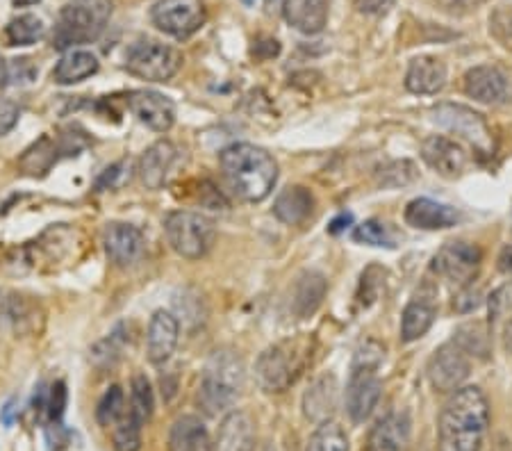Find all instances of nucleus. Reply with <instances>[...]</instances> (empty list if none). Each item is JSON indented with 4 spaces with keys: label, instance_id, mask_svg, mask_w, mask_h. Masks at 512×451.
<instances>
[{
    "label": "nucleus",
    "instance_id": "7",
    "mask_svg": "<svg viewBox=\"0 0 512 451\" xmlns=\"http://www.w3.org/2000/svg\"><path fill=\"white\" fill-rule=\"evenodd\" d=\"M126 67L137 78L164 82L176 76L178 69L183 67V55L162 41L142 39L128 48Z\"/></svg>",
    "mask_w": 512,
    "mask_h": 451
},
{
    "label": "nucleus",
    "instance_id": "36",
    "mask_svg": "<svg viewBox=\"0 0 512 451\" xmlns=\"http://www.w3.org/2000/svg\"><path fill=\"white\" fill-rule=\"evenodd\" d=\"M353 240L369 246H387V249H392L394 246V237L390 233V228L376 219H369L365 224L355 226Z\"/></svg>",
    "mask_w": 512,
    "mask_h": 451
},
{
    "label": "nucleus",
    "instance_id": "15",
    "mask_svg": "<svg viewBox=\"0 0 512 451\" xmlns=\"http://www.w3.org/2000/svg\"><path fill=\"white\" fill-rule=\"evenodd\" d=\"M437 294L433 287L424 285L421 290L408 301L406 310L401 317V340L403 342H415L424 338L428 328L433 326L437 317Z\"/></svg>",
    "mask_w": 512,
    "mask_h": 451
},
{
    "label": "nucleus",
    "instance_id": "9",
    "mask_svg": "<svg viewBox=\"0 0 512 451\" xmlns=\"http://www.w3.org/2000/svg\"><path fill=\"white\" fill-rule=\"evenodd\" d=\"M151 19L167 35L185 39L203 28L205 7L201 0H158L151 10Z\"/></svg>",
    "mask_w": 512,
    "mask_h": 451
},
{
    "label": "nucleus",
    "instance_id": "45",
    "mask_svg": "<svg viewBox=\"0 0 512 451\" xmlns=\"http://www.w3.org/2000/svg\"><path fill=\"white\" fill-rule=\"evenodd\" d=\"M12 82V76H10V67L0 60V87H7Z\"/></svg>",
    "mask_w": 512,
    "mask_h": 451
},
{
    "label": "nucleus",
    "instance_id": "42",
    "mask_svg": "<svg viewBox=\"0 0 512 451\" xmlns=\"http://www.w3.org/2000/svg\"><path fill=\"white\" fill-rule=\"evenodd\" d=\"M355 5H358V10L362 14L381 16V14H387L392 10L394 0H355Z\"/></svg>",
    "mask_w": 512,
    "mask_h": 451
},
{
    "label": "nucleus",
    "instance_id": "18",
    "mask_svg": "<svg viewBox=\"0 0 512 451\" xmlns=\"http://www.w3.org/2000/svg\"><path fill=\"white\" fill-rule=\"evenodd\" d=\"M178 319L173 317L169 310H158L151 317V324H148V335H146V354L153 365H162L173 356L178 344Z\"/></svg>",
    "mask_w": 512,
    "mask_h": 451
},
{
    "label": "nucleus",
    "instance_id": "35",
    "mask_svg": "<svg viewBox=\"0 0 512 451\" xmlns=\"http://www.w3.org/2000/svg\"><path fill=\"white\" fill-rule=\"evenodd\" d=\"M5 317H10L16 331H28V328L37 326V306L30 303L26 297H19V294H12L10 299L3 301Z\"/></svg>",
    "mask_w": 512,
    "mask_h": 451
},
{
    "label": "nucleus",
    "instance_id": "10",
    "mask_svg": "<svg viewBox=\"0 0 512 451\" xmlns=\"http://www.w3.org/2000/svg\"><path fill=\"white\" fill-rule=\"evenodd\" d=\"M483 253L476 244L469 242H449L444 244L435 256V272L456 285H467L481 267Z\"/></svg>",
    "mask_w": 512,
    "mask_h": 451
},
{
    "label": "nucleus",
    "instance_id": "39",
    "mask_svg": "<svg viewBox=\"0 0 512 451\" xmlns=\"http://www.w3.org/2000/svg\"><path fill=\"white\" fill-rule=\"evenodd\" d=\"M19 105L10 98H0V137L10 133V130L19 123Z\"/></svg>",
    "mask_w": 512,
    "mask_h": 451
},
{
    "label": "nucleus",
    "instance_id": "20",
    "mask_svg": "<svg viewBox=\"0 0 512 451\" xmlns=\"http://www.w3.org/2000/svg\"><path fill=\"white\" fill-rule=\"evenodd\" d=\"M447 85V67L440 57L421 55L410 62L406 73V89L412 94L431 96L442 92Z\"/></svg>",
    "mask_w": 512,
    "mask_h": 451
},
{
    "label": "nucleus",
    "instance_id": "6",
    "mask_svg": "<svg viewBox=\"0 0 512 451\" xmlns=\"http://www.w3.org/2000/svg\"><path fill=\"white\" fill-rule=\"evenodd\" d=\"M164 233L171 249L187 260H198L212 249L217 228L214 221L201 212L176 210L164 219Z\"/></svg>",
    "mask_w": 512,
    "mask_h": 451
},
{
    "label": "nucleus",
    "instance_id": "3",
    "mask_svg": "<svg viewBox=\"0 0 512 451\" xmlns=\"http://www.w3.org/2000/svg\"><path fill=\"white\" fill-rule=\"evenodd\" d=\"M244 390V365L233 351H217L205 367L201 388H198V406L208 415L226 413L233 408Z\"/></svg>",
    "mask_w": 512,
    "mask_h": 451
},
{
    "label": "nucleus",
    "instance_id": "19",
    "mask_svg": "<svg viewBox=\"0 0 512 451\" xmlns=\"http://www.w3.org/2000/svg\"><path fill=\"white\" fill-rule=\"evenodd\" d=\"M255 449V424L244 410H230L221 420L212 451H253Z\"/></svg>",
    "mask_w": 512,
    "mask_h": 451
},
{
    "label": "nucleus",
    "instance_id": "17",
    "mask_svg": "<svg viewBox=\"0 0 512 451\" xmlns=\"http://www.w3.org/2000/svg\"><path fill=\"white\" fill-rule=\"evenodd\" d=\"M421 155H424L428 167L447 178L460 176L467 167V153L462 151V146L442 135L428 137L421 146Z\"/></svg>",
    "mask_w": 512,
    "mask_h": 451
},
{
    "label": "nucleus",
    "instance_id": "14",
    "mask_svg": "<svg viewBox=\"0 0 512 451\" xmlns=\"http://www.w3.org/2000/svg\"><path fill=\"white\" fill-rule=\"evenodd\" d=\"M128 108L139 121L155 130V133H167L173 126V121H176V108H173V103L158 92L139 89V92L128 94Z\"/></svg>",
    "mask_w": 512,
    "mask_h": 451
},
{
    "label": "nucleus",
    "instance_id": "41",
    "mask_svg": "<svg viewBox=\"0 0 512 451\" xmlns=\"http://www.w3.org/2000/svg\"><path fill=\"white\" fill-rule=\"evenodd\" d=\"M66 438H69V433L64 431V426H62L60 420L51 422L46 426V442H48V447H51V451L62 449L66 445Z\"/></svg>",
    "mask_w": 512,
    "mask_h": 451
},
{
    "label": "nucleus",
    "instance_id": "31",
    "mask_svg": "<svg viewBox=\"0 0 512 451\" xmlns=\"http://www.w3.org/2000/svg\"><path fill=\"white\" fill-rule=\"evenodd\" d=\"M153 408H155V399H153L151 381H148L144 374H135V376H132V383H130L128 410L137 417L139 422L146 424L148 420H151Z\"/></svg>",
    "mask_w": 512,
    "mask_h": 451
},
{
    "label": "nucleus",
    "instance_id": "46",
    "mask_svg": "<svg viewBox=\"0 0 512 451\" xmlns=\"http://www.w3.org/2000/svg\"><path fill=\"white\" fill-rule=\"evenodd\" d=\"M453 3H458L460 7H465V10H476V7L483 5L485 0H453Z\"/></svg>",
    "mask_w": 512,
    "mask_h": 451
},
{
    "label": "nucleus",
    "instance_id": "37",
    "mask_svg": "<svg viewBox=\"0 0 512 451\" xmlns=\"http://www.w3.org/2000/svg\"><path fill=\"white\" fill-rule=\"evenodd\" d=\"M46 408H48V420L51 422L62 420L64 408H66V385L62 381H57L51 388V392H48Z\"/></svg>",
    "mask_w": 512,
    "mask_h": 451
},
{
    "label": "nucleus",
    "instance_id": "29",
    "mask_svg": "<svg viewBox=\"0 0 512 451\" xmlns=\"http://www.w3.org/2000/svg\"><path fill=\"white\" fill-rule=\"evenodd\" d=\"M98 71V60L94 53L89 51H71L66 53L57 67L53 69V80L57 85H73L89 76H94Z\"/></svg>",
    "mask_w": 512,
    "mask_h": 451
},
{
    "label": "nucleus",
    "instance_id": "50",
    "mask_svg": "<svg viewBox=\"0 0 512 451\" xmlns=\"http://www.w3.org/2000/svg\"><path fill=\"white\" fill-rule=\"evenodd\" d=\"M5 315V310H3V303H0V317H3Z\"/></svg>",
    "mask_w": 512,
    "mask_h": 451
},
{
    "label": "nucleus",
    "instance_id": "13",
    "mask_svg": "<svg viewBox=\"0 0 512 451\" xmlns=\"http://www.w3.org/2000/svg\"><path fill=\"white\" fill-rule=\"evenodd\" d=\"M383 395V383L378 379L376 369L353 367L349 388H346V413L353 422H365L374 413Z\"/></svg>",
    "mask_w": 512,
    "mask_h": 451
},
{
    "label": "nucleus",
    "instance_id": "2",
    "mask_svg": "<svg viewBox=\"0 0 512 451\" xmlns=\"http://www.w3.org/2000/svg\"><path fill=\"white\" fill-rule=\"evenodd\" d=\"M221 174L228 190L239 201L258 203L274 190L278 180V164L271 155L253 144H233L219 155Z\"/></svg>",
    "mask_w": 512,
    "mask_h": 451
},
{
    "label": "nucleus",
    "instance_id": "30",
    "mask_svg": "<svg viewBox=\"0 0 512 451\" xmlns=\"http://www.w3.org/2000/svg\"><path fill=\"white\" fill-rule=\"evenodd\" d=\"M46 35V26L39 16H19V19H12L5 28V37L10 46H30L37 44V41Z\"/></svg>",
    "mask_w": 512,
    "mask_h": 451
},
{
    "label": "nucleus",
    "instance_id": "48",
    "mask_svg": "<svg viewBox=\"0 0 512 451\" xmlns=\"http://www.w3.org/2000/svg\"><path fill=\"white\" fill-rule=\"evenodd\" d=\"M264 5H267V10H276V7L285 5V0H264Z\"/></svg>",
    "mask_w": 512,
    "mask_h": 451
},
{
    "label": "nucleus",
    "instance_id": "47",
    "mask_svg": "<svg viewBox=\"0 0 512 451\" xmlns=\"http://www.w3.org/2000/svg\"><path fill=\"white\" fill-rule=\"evenodd\" d=\"M14 7H30V5H37L39 0H12Z\"/></svg>",
    "mask_w": 512,
    "mask_h": 451
},
{
    "label": "nucleus",
    "instance_id": "12",
    "mask_svg": "<svg viewBox=\"0 0 512 451\" xmlns=\"http://www.w3.org/2000/svg\"><path fill=\"white\" fill-rule=\"evenodd\" d=\"M465 92L478 103L501 105L512 101V76L494 64H483L467 71Z\"/></svg>",
    "mask_w": 512,
    "mask_h": 451
},
{
    "label": "nucleus",
    "instance_id": "34",
    "mask_svg": "<svg viewBox=\"0 0 512 451\" xmlns=\"http://www.w3.org/2000/svg\"><path fill=\"white\" fill-rule=\"evenodd\" d=\"M126 408L128 404H126V395H123V390L119 385H112V388L101 397V401H98L96 420L98 424L105 426V429H110V426H114L121 420L123 413H126Z\"/></svg>",
    "mask_w": 512,
    "mask_h": 451
},
{
    "label": "nucleus",
    "instance_id": "44",
    "mask_svg": "<svg viewBox=\"0 0 512 451\" xmlns=\"http://www.w3.org/2000/svg\"><path fill=\"white\" fill-rule=\"evenodd\" d=\"M351 221H353V217H351V215H340V217H337V219L333 221V224H330V226H328V231H330V233H333V235H337V233H342V231H344V228L351 224Z\"/></svg>",
    "mask_w": 512,
    "mask_h": 451
},
{
    "label": "nucleus",
    "instance_id": "43",
    "mask_svg": "<svg viewBox=\"0 0 512 451\" xmlns=\"http://www.w3.org/2000/svg\"><path fill=\"white\" fill-rule=\"evenodd\" d=\"M499 269L503 274H512V246H503L501 256H499Z\"/></svg>",
    "mask_w": 512,
    "mask_h": 451
},
{
    "label": "nucleus",
    "instance_id": "25",
    "mask_svg": "<svg viewBox=\"0 0 512 451\" xmlns=\"http://www.w3.org/2000/svg\"><path fill=\"white\" fill-rule=\"evenodd\" d=\"M176 158H178L176 146L167 142V139L153 144L151 149L142 155V160H139V176H142V183L148 187V190H160Z\"/></svg>",
    "mask_w": 512,
    "mask_h": 451
},
{
    "label": "nucleus",
    "instance_id": "11",
    "mask_svg": "<svg viewBox=\"0 0 512 451\" xmlns=\"http://www.w3.org/2000/svg\"><path fill=\"white\" fill-rule=\"evenodd\" d=\"M469 376L467 351L458 342H447L435 351L428 363V379L440 392H456Z\"/></svg>",
    "mask_w": 512,
    "mask_h": 451
},
{
    "label": "nucleus",
    "instance_id": "4",
    "mask_svg": "<svg viewBox=\"0 0 512 451\" xmlns=\"http://www.w3.org/2000/svg\"><path fill=\"white\" fill-rule=\"evenodd\" d=\"M112 16V0H73L57 16L53 48L66 51L71 46L89 44L105 30Z\"/></svg>",
    "mask_w": 512,
    "mask_h": 451
},
{
    "label": "nucleus",
    "instance_id": "1",
    "mask_svg": "<svg viewBox=\"0 0 512 451\" xmlns=\"http://www.w3.org/2000/svg\"><path fill=\"white\" fill-rule=\"evenodd\" d=\"M490 426V401L476 385L458 388L442 408L437 426L440 451H481Z\"/></svg>",
    "mask_w": 512,
    "mask_h": 451
},
{
    "label": "nucleus",
    "instance_id": "40",
    "mask_svg": "<svg viewBox=\"0 0 512 451\" xmlns=\"http://www.w3.org/2000/svg\"><path fill=\"white\" fill-rule=\"evenodd\" d=\"M478 306H481V292L474 290L469 283L462 287V292L456 294V299H453V308H456L458 313H472Z\"/></svg>",
    "mask_w": 512,
    "mask_h": 451
},
{
    "label": "nucleus",
    "instance_id": "24",
    "mask_svg": "<svg viewBox=\"0 0 512 451\" xmlns=\"http://www.w3.org/2000/svg\"><path fill=\"white\" fill-rule=\"evenodd\" d=\"M285 19L303 35H319L328 23V0H285Z\"/></svg>",
    "mask_w": 512,
    "mask_h": 451
},
{
    "label": "nucleus",
    "instance_id": "21",
    "mask_svg": "<svg viewBox=\"0 0 512 451\" xmlns=\"http://www.w3.org/2000/svg\"><path fill=\"white\" fill-rule=\"evenodd\" d=\"M458 219L456 208L433 199H415L406 208V221L419 231H444V228L456 226Z\"/></svg>",
    "mask_w": 512,
    "mask_h": 451
},
{
    "label": "nucleus",
    "instance_id": "28",
    "mask_svg": "<svg viewBox=\"0 0 512 451\" xmlns=\"http://www.w3.org/2000/svg\"><path fill=\"white\" fill-rule=\"evenodd\" d=\"M169 451H212L205 424L194 415L178 417L169 433Z\"/></svg>",
    "mask_w": 512,
    "mask_h": 451
},
{
    "label": "nucleus",
    "instance_id": "8",
    "mask_svg": "<svg viewBox=\"0 0 512 451\" xmlns=\"http://www.w3.org/2000/svg\"><path fill=\"white\" fill-rule=\"evenodd\" d=\"M433 119L437 126L447 128L449 133L467 139L469 144L481 155H490L494 151V139L481 114L465 108V105L442 103L433 110Z\"/></svg>",
    "mask_w": 512,
    "mask_h": 451
},
{
    "label": "nucleus",
    "instance_id": "27",
    "mask_svg": "<svg viewBox=\"0 0 512 451\" xmlns=\"http://www.w3.org/2000/svg\"><path fill=\"white\" fill-rule=\"evenodd\" d=\"M315 210V196L303 185H292L278 194L274 215L287 226H299Z\"/></svg>",
    "mask_w": 512,
    "mask_h": 451
},
{
    "label": "nucleus",
    "instance_id": "32",
    "mask_svg": "<svg viewBox=\"0 0 512 451\" xmlns=\"http://www.w3.org/2000/svg\"><path fill=\"white\" fill-rule=\"evenodd\" d=\"M305 451H349V438H346V431L340 424L328 420L317 426Z\"/></svg>",
    "mask_w": 512,
    "mask_h": 451
},
{
    "label": "nucleus",
    "instance_id": "5",
    "mask_svg": "<svg viewBox=\"0 0 512 451\" xmlns=\"http://www.w3.org/2000/svg\"><path fill=\"white\" fill-rule=\"evenodd\" d=\"M308 360L310 340L294 338L278 342L260 354L258 363H255V379H258L260 388L269 392V395L285 392L303 374Z\"/></svg>",
    "mask_w": 512,
    "mask_h": 451
},
{
    "label": "nucleus",
    "instance_id": "38",
    "mask_svg": "<svg viewBox=\"0 0 512 451\" xmlns=\"http://www.w3.org/2000/svg\"><path fill=\"white\" fill-rule=\"evenodd\" d=\"M492 30L501 41H506V46L512 44V7H501L492 14Z\"/></svg>",
    "mask_w": 512,
    "mask_h": 451
},
{
    "label": "nucleus",
    "instance_id": "26",
    "mask_svg": "<svg viewBox=\"0 0 512 451\" xmlns=\"http://www.w3.org/2000/svg\"><path fill=\"white\" fill-rule=\"evenodd\" d=\"M326 290V278L319 272H303L292 287V313L299 319L315 315L326 297Z\"/></svg>",
    "mask_w": 512,
    "mask_h": 451
},
{
    "label": "nucleus",
    "instance_id": "33",
    "mask_svg": "<svg viewBox=\"0 0 512 451\" xmlns=\"http://www.w3.org/2000/svg\"><path fill=\"white\" fill-rule=\"evenodd\" d=\"M142 422L126 408L121 420L112 426V440L117 451H139L142 447Z\"/></svg>",
    "mask_w": 512,
    "mask_h": 451
},
{
    "label": "nucleus",
    "instance_id": "49",
    "mask_svg": "<svg viewBox=\"0 0 512 451\" xmlns=\"http://www.w3.org/2000/svg\"><path fill=\"white\" fill-rule=\"evenodd\" d=\"M242 3H244V5H249V7H251V5H255V0H242Z\"/></svg>",
    "mask_w": 512,
    "mask_h": 451
},
{
    "label": "nucleus",
    "instance_id": "16",
    "mask_svg": "<svg viewBox=\"0 0 512 451\" xmlns=\"http://www.w3.org/2000/svg\"><path fill=\"white\" fill-rule=\"evenodd\" d=\"M103 244L105 251L114 265L128 267L137 262L144 253V235L137 226L130 224H107L103 231Z\"/></svg>",
    "mask_w": 512,
    "mask_h": 451
},
{
    "label": "nucleus",
    "instance_id": "23",
    "mask_svg": "<svg viewBox=\"0 0 512 451\" xmlns=\"http://www.w3.org/2000/svg\"><path fill=\"white\" fill-rule=\"evenodd\" d=\"M337 390L340 388H337L335 376H321V379L312 383L308 392L303 395L305 417L315 424L328 422L337 410V397H340V392Z\"/></svg>",
    "mask_w": 512,
    "mask_h": 451
},
{
    "label": "nucleus",
    "instance_id": "22",
    "mask_svg": "<svg viewBox=\"0 0 512 451\" xmlns=\"http://www.w3.org/2000/svg\"><path fill=\"white\" fill-rule=\"evenodd\" d=\"M410 442V420L406 413L385 415L369 433L367 451H406Z\"/></svg>",
    "mask_w": 512,
    "mask_h": 451
}]
</instances>
